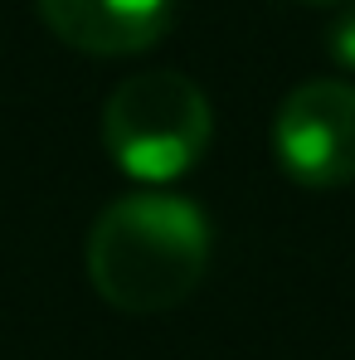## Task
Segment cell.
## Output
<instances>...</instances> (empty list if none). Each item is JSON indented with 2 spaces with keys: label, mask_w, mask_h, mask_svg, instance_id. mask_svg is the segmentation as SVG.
Instances as JSON below:
<instances>
[{
  "label": "cell",
  "mask_w": 355,
  "mask_h": 360,
  "mask_svg": "<svg viewBox=\"0 0 355 360\" xmlns=\"http://www.w3.org/2000/svg\"><path fill=\"white\" fill-rule=\"evenodd\" d=\"M214 229L185 195L136 190L112 200L88 229V278L127 316H156L190 297L209 273Z\"/></svg>",
  "instance_id": "1"
},
{
  "label": "cell",
  "mask_w": 355,
  "mask_h": 360,
  "mask_svg": "<svg viewBox=\"0 0 355 360\" xmlns=\"http://www.w3.org/2000/svg\"><path fill=\"white\" fill-rule=\"evenodd\" d=\"M214 136V108L195 78L151 68L112 88L103 108V146L122 176L141 185H171L200 166Z\"/></svg>",
  "instance_id": "2"
},
{
  "label": "cell",
  "mask_w": 355,
  "mask_h": 360,
  "mask_svg": "<svg viewBox=\"0 0 355 360\" xmlns=\"http://www.w3.org/2000/svg\"><path fill=\"white\" fill-rule=\"evenodd\" d=\"M273 156L306 190H341L355 180V83L306 78L273 117Z\"/></svg>",
  "instance_id": "3"
},
{
  "label": "cell",
  "mask_w": 355,
  "mask_h": 360,
  "mask_svg": "<svg viewBox=\"0 0 355 360\" xmlns=\"http://www.w3.org/2000/svg\"><path fill=\"white\" fill-rule=\"evenodd\" d=\"M34 5L68 49L98 59H127L151 49L176 20V0H34Z\"/></svg>",
  "instance_id": "4"
},
{
  "label": "cell",
  "mask_w": 355,
  "mask_h": 360,
  "mask_svg": "<svg viewBox=\"0 0 355 360\" xmlns=\"http://www.w3.org/2000/svg\"><path fill=\"white\" fill-rule=\"evenodd\" d=\"M326 54L341 63L346 73H355V0L331 20V30H326Z\"/></svg>",
  "instance_id": "5"
},
{
  "label": "cell",
  "mask_w": 355,
  "mask_h": 360,
  "mask_svg": "<svg viewBox=\"0 0 355 360\" xmlns=\"http://www.w3.org/2000/svg\"><path fill=\"white\" fill-rule=\"evenodd\" d=\"M306 5H351V0H306Z\"/></svg>",
  "instance_id": "6"
}]
</instances>
